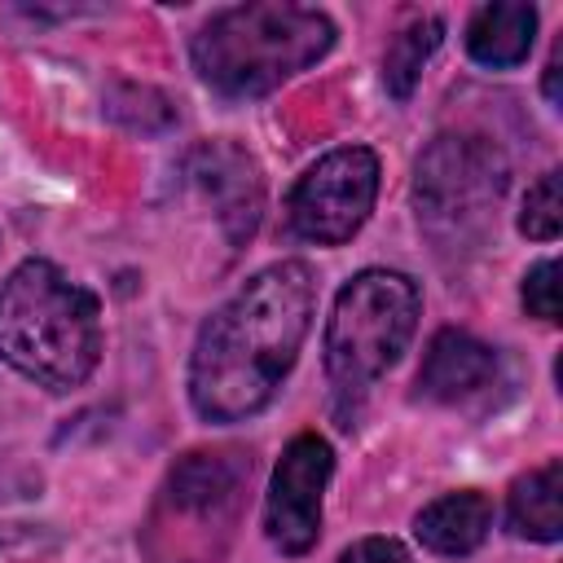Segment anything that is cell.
Returning a JSON list of instances; mask_svg holds the SVG:
<instances>
[{
  "mask_svg": "<svg viewBox=\"0 0 563 563\" xmlns=\"http://www.w3.org/2000/svg\"><path fill=\"white\" fill-rule=\"evenodd\" d=\"M334 475V449L303 431L286 444L273 466L264 497V532L282 554H308L321 537V493Z\"/></svg>",
  "mask_w": 563,
  "mask_h": 563,
  "instance_id": "cell-7",
  "label": "cell"
},
{
  "mask_svg": "<svg viewBox=\"0 0 563 563\" xmlns=\"http://www.w3.org/2000/svg\"><path fill=\"white\" fill-rule=\"evenodd\" d=\"M0 361L48 391L79 387L101 361V303L48 260H22L0 286Z\"/></svg>",
  "mask_w": 563,
  "mask_h": 563,
  "instance_id": "cell-2",
  "label": "cell"
},
{
  "mask_svg": "<svg viewBox=\"0 0 563 563\" xmlns=\"http://www.w3.org/2000/svg\"><path fill=\"white\" fill-rule=\"evenodd\" d=\"M510 532L528 541H559L563 537V462L550 457L537 471L519 475L510 488Z\"/></svg>",
  "mask_w": 563,
  "mask_h": 563,
  "instance_id": "cell-13",
  "label": "cell"
},
{
  "mask_svg": "<svg viewBox=\"0 0 563 563\" xmlns=\"http://www.w3.org/2000/svg\"><path fill=\"white\" fill-rule=\"evenodd\" d=\"M317 282L303 260L260 268L198 330L189 356V400L207 422H246L273 405L308 325Z\"/></svg>",
  "mask_w": 563,
  "mask_h": 563,
  "instance_id": "cell-1",
  "label": "cell"
},
{
  "mask_svg": "<svg viewBox=\"0 0 563 563\" xmlns=\"http://www.w3.org/2000/svg\"><path fill=\"white\" fill-rule=\"evenodd\" d=\"M251 475V457L242 453H185L172 471H167V484H163V497H158V519L167 515L172 523L176 519H194V554L202 563H216V550L207 545L211 532H233V519H238V497H242V484Z\"/></svg>",
  "mask_w": 563,
  "mask_h": 563,
  "instance_id": "cell-8",
  "label": "cell"
},
{
  "mask_svg": "<svg viewBox=\"0 0 563 563\" xmlns=\"http://www.w3.org/2000/svg\"><path fill=\"white\" fill-rule=\"evenodd\" d=\"M506 180H510V163L497 150V141L479 132L435 136L413 172L418 224L440 246L457 251V242H471L488 229V216L506 194Z\"/></svg>",
  "mask_w": 563,
  "mask_h": 563,
  "instance_id": "cell-5",
  "label": "cell"
},
{
  "mask_svg": "<svg viewBox=\"0 0 563 563\" xmlns=\"http://www.w3.org/2000/svg\"><path fill=\"white\" fill-rule=\"evenodd\" d=\"M559 75H563V70H559V53H554L550 66H545V97H550V101H559Z\"/></svg>",
  "mask_w": 563,
  "mask_h": 563,
  "instance_id": "cell-19",
  "label": "cell"
},
{
  "mask_svg": "<svg viewBox=\"0 0 563 563\" xmlns=\"http://www.w3.org/2000/svg\"><path fill=\"white\" fill-rule=\"evenodd\" d=\"M334 48V22L308 4H233L202 22L194 35V70L220 97L246 101L282 88Z\"/></svg>",
  "mask_w": 563,
  "mask_h": 563,
  "instance_id": "cell-3",
  "label": "cell"
},
{
  "mask_svg": "<svg viewBox=\"0 0 563 563\" xmlns=\"http://www.w3.org/2000/svg\"><path fill=\"white\" fill-rule=\"evenodd\" d=\"M374 198H378V158H374V150L343 145V150H330L325 158H317L299 176V185L290 189L286 216H290V229L303 242L339 246L369 220Z\"/></svg>",
  "mask_w": 563,
  "mask_h": 563,
  "instance_id": "cell-6",
  "label": "cell"
},
{
  "mask_svg": "<svg viewBox=\"0 0 563 563\" xmlns=\"http://www.w3.org/2000/svg\"><path fill=\"white\" fill-rule=\"evenodd\" d=\"M106 114H110L119 128H128V132H163V128L176 123L172 101H167L163 92L145 88V84H119V88H110Z\"/></svg>",
  "mask_w": 563,
  "mask_h": 563,
  "instance_id": "cell-15",
  "label": "cell"
},
{
  "mask_svg": "<svg viewBox=\"0 0 563 563\" xmlns=\"http://www.w3.org/2000/svg\"><path fill=\"white\" fill-rule=\"evenodd\" d=\"M554 277H559L554 260H541V264L528 268V277H523V308H528V317L559 321V286H554Z\"/></svg>",
  "mask_w": 563,
  "mask_h": 563,
  "instance_id": "cell-17",
  "label": "cell"
},
{
  "mask_svg": "<svg viewBox=\"0 0 563 563\" xmlns=\"http://www.w3.org/2000/svg\"><path fill=\"white\" fill-rule=\"evenodd\" d=\"M488 528H493V501L484 493H475V488L444 493L431 506H422L418 519H413L418 541L431 554H444V559H462V554L479 550Z\"/></svg>",
  "mask_w": 563,
  "mask_h": 563,
  "instance_id": "cell-11",
  "label": "cell"
},
{
  "mask_svg": "<svg viewBox=\"0 0 563 563\" xmlns=\"http://www.w3.org/2000/svg\"><path fill=\"white\" fill-rule=\"evenodd\" d=\"M444 40V22L440 18H413L405 31H396V40L383 53V84L396 101H409L422 66L431 62V53Z\"/></svg>",
  "mask_w": 563,
  "mask_h": 563,
  "instance_id": "cell-14",
  "label": "cell"
},
{
  "mask_svg": "<svg viewBox=\"0 0 563 563\" xmlns=\"http://www.w3.org/2000/svg\"><path fill=\"white\" fill-rule=\"evenodd\" d=\"M537 40V9L532 4H484L466 26V53L471 62L488 70H510L532 53Z\"/></svg>",
  "mask_w": 563,
  "mask_h": 563,
  "instance_id": "cell-12",
  "label": "cell"
},
{
  "mask_svg": "<svg viewBox=\"0 0 563 563\" xmlns=\"http://www.w3.org/2000/svg\"><path fill=\"white\" fill-rule=\"evenodd\" d=\"M418 312V286L396 268H365L334 295L325 321V378L343 427H352V409L369 383L383 378L409 347Z\"/></svg>",
  "mask_w": 563,
  "mask_h": 563,
  "instance_id": "cell-4",
  "label": "cell"
},
{
  "mask_svg": "<svg viewBox=\"0 0 563 563\" xmlns=\"http://www.w3.org/2000/svg\"><path fill=\"white\" fill-rule=\"evenodd\" d=\"M189 176L211 198L229 242L242 246L255 233L260 211H264V180H260L255 158L229 141H211L189 154Z\"/></svg>",
  "mask_w": 563,
  "mask_h": 563,
  "instance_id": "cell-9",
  "label": "cell"
},
{
  "mask_svg": "<svg viewBox=\"0 0 563 563\" xmlns=\"http://www.w3.org/2000/svg\"><path fill=\"white\" fill-rule=\"evenodd\" d=\"M501 374V361L488 343H479L466 330H440L427 343L422 369H418V391L440 405H457L471 396H484Z\"/></svg>",
  "mask_w": 563,
  "mask_h": 563,
  "instance_id": "cell-10",
  "label": "cell"
},
{
  "mask_svg": "<svg viewBox=\"0 0 563 563\" xmlns=\"http://www.w3.org/2000/svg\"><path fill=\"white\" fill-rule=\"evenodd\" d=\"M339 563H413L409 550L391 537H361L356 545H347L339 554Z\"/></svg>",
  "mask_w": 563,
  "mask_h": 563,
  "instance_id": "cell-18",
  "label": "cell"
},
{
  "mask_svg": "<svg viewBox=\"0 0 563 563\" xmlns=\"http://www.w3.org/2000/svg\"><path fill=\"white\" fill-rule=\"evenodd\" d=\"M563 229V202H559V172H545L528 198H523V211H519V233L523 238H537V242H554Z\"/></svg>",
  "mask_w": 563,
  "mask_h": 563,
  "instance_id": "cell-16",
  "label": "cell"
}]
</instances>
